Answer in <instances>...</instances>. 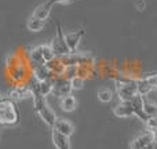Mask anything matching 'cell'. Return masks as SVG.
I'll return each mask as SVG.
<instances>
[{
	"label": "cell",
	"instance_id": "cell-22",
	"mask_svg": "<svg viewBox=\"0 0 157 149\" xmlns=\"http://www.w3.org/2000/svg\"><path fill=\"white\" fill-rule=\"evenodd\" d=\"M144 149H156V144L155 142H152V144H149V145H146Z\"/></svg>",
	"mask_w": 157,
	"mask_h": 149
},
{
	"label": "cell",
	"instance_id": "cell-15",
	"mask_svg": "<svg viewBox=\"0 0 157 149\" xmlns=\"http://www.w3.org/2000/svg\"><path fill=\"white\" fill-rule=\"evenodd\" d=\"M36 88L40 92L43 97L48 95L50 92H52V88H54V79H47V80L43 81H36Z\"/></svg>",
	"mask_w": 157,
	"mask_h": 149
},
{
	"label": "cell",
	"instance_id": "cell-17",
	"mask_svg": "<svg viewBox=\"0 0 157 149\" xmlns=\"http://www.w3.org/2000/svg\"><path fill=\"white\" fill-rule=\"evenodd\" d=\"M76 106H77V101L73 94H68V95H63L62 97V100H61V108L65 112L75 111Z\"/></svg>",
	"mask_w": 157,
	"mask_h": 149
},
{
	"label": "cell",
	"instance_id": "cell-11",
	"mask_svg": "<svg viewBox=\"0 0 157 149\" xmlns=\"http://www.w3.org/2000/svg\"><path fill=\"white\" fill-rule=\"evenodd\" d=\"M113 113L117 117H130L134 116V111L131 108L130 101H120L113 109Z\"/></svg>",
	"mask_w": 157,
	"mask_h": 149
},
{
	"label": "cell",
	"instance_id": "cell-10",
	"mask_svg": "<svg viewBox=\"0 0 157 149\" xmlns=\"http://www.w3.org/2000/svg\"><path fill=\"white\" fill-rule=\"evenodd\" d=\"M52 128H54L55 131H58L59 134L66 135V137H71L72 134L75 133L73 124H72L71 122H68V120H65V119H57V122H55V124H54Z\"/></svg>",
	"mask_w": 157,
	"mask_h": 149
},
{
	"label": "cell",
	"instance_id": "cell-5",
	"mask_svg": "<svg viewBox=\"0 0 157 149\" xmlns=\"http://www.w3.org/2000/svg\"><path fill=\"white\" fill-rule=\"evenodd\" d=\"M130 104H131V108H132V111H134V115L138 116L144 123H146L147 120H149V116L145 113V109H144V95L136 92V94L130 100Z\"/></svg>",
	"mask_w": 157,
	"mask_h": 149
},
{
	"label": "cell",
	"instance_id": "cell-3",
	"mask_svg": "<svg viewBox=\"0 0 157 149\" xmlns=\"http://www.w3.org/2000/svg\"><path fill=\"white\" fill-rule=\"evenodd\" d=\"M136 92H138V90H136V80L123 79L121 81L117 83V95H119L120 101H130Z\"/></svg>",
	"mask_w": 157,
	"mask_h": 149
},
{
	"label": "cell",
	"instance_id": "cell-6",
	"mask_svg": "<svg viewBox=\"0 0 157 149\" xmlns=\"http://www.w3.org/2000/svg\"><path fill=\"white\" fill-rule=\"evenodd\" d=\"M152 142H155V134L147 130V131H145V133L139 134L138 137H135V138L131 141L130 149H144L146 145L152 144Z\"/></svg>",
	"mask_w": 157,
	"mask_h": 149
},
{
	"label": "cell",
	"instance_id": "cell-19",
	"mask_svg": "<svg viewBox=\"0 0 157 149\" xmlns=\"http://www.w3.org/2000/svg\"><path fill=\"white\" fill-rule=\"evenodd\" d=\"M39 49H40L41 57H43L44 62H50V61H52L54 58H57L55 53L52 51L51 46H47V44H43V46H39Z\"/></svg>",
	"mask_w": 157,
	"mask_h": 149
},
{
	"label": "cell",
	"instance_id": "cell-14",
	"mask_svg": "<svg viewBox=\"0 0 157 149\" xmlns=\"http://www.w3.org/2000/svg\"><path fill=\"white\" fill-rule=\"evenodd\" d=\"M33 79L36 81H43V80H47V79H54V77H52L51 72L48 71V68L44 64V65L37 66V68L33 69Z\"/></svg>",
	"mask_w": 157,
	"mask_h": 149
},
{
	"label": "cell",
	"instance_id": "cell-16",
	"mask_svg": "<svg viewBox=\"0 0 157 149\" xmlns=\"http://www.w3.org/2000/svg\"><path fill=\"white\" fill-rule=\"evenodd\" d=\"M28 94H30V91H29V88H28V87H25V86H15L10 91V95H8V97H10L11 100L15 102V101H19V100L26 98Z\"/></svg>",
	"mask_w": 157,
	"mask_h": 149
},
{
	"label": "cell",
	"instance_id": "cell-23",
	"mask_svg": "<svg viewBox=\"0 0 157 149\" xmlns=\"http://www.w3.org/2000/svg\"><path fill=\"white\" fill-rule=\"evenodd\" d=\"M57 3H66V2H69V0H55Z\"/></svg>",
	"mask_w": 157,
	"mask_h": 149
},
{
	"label": "cell",
	"instance_id": "cell-7",
	"mask_svg": "<svg viewBox=\"0 0 157 149\" xmlns=\"http://www.w3.org/2000/svg\"><path fill=\"white\" fill-rule=\"evenodd\" d=\"M71 83L69 80H66L65 77H55L54 79V88H52V94H55L57 97H63V95L71 94Z\"/></svg>",
	"mask_w": 157,
	"mask_h": 149
},
{
	"label": "cell",
	"instance_id": "cell-12",
	"mask_svg": "<svg viewBox=\"0 0 157 149\" xmlns=\"http://www.w3.org/2000/svg\"><path fill=\"white\" fill-rule=\"evenodd\" d=\"M51 137H52V144H54V147L57 149H72L69 137L62 135V134H59L55 130H52Z\"/></svg>",
	"mask_w": 157,
	"mask_h": 149
},
{
	"label": "cell",
	"instance_id": "cell-2",
	"mask_svg": "<svg viewBox=\"0 0 157 149\" xmlns=\"http://www.w3.org/2000/svg\"><path fill=\"white\" fill-rule=\"evenodd\" d=\"M19 115L15 109V104L10 97L0 95V123L7 126H14L18 123Z\"/></svg>",
	"mask_w": 157,
	"mask_h": 149
},
{
	"label": "cell",
	"instance_id": "cell-13",
	"mask_svg": "<svg viewBox=\"0 0 157 149\" xmlns=\"http://www.w3.org/2000/svg\"><path fill=\"white\" fill-rule=\"evenodd\" d=\"M29 64L33 69L46 64L43 60V57H41V53H40V49H39V47H35V49H32L29 51Z\"/></svg>",
	"mask_w": 157,
	"mask_h": 149
},
{
	"label": "cell",
	"instance_id": "cell-8",
	"mask_svg": "<svg viewBox=\"0 0 157 149\" xmlns=\"http://www.w3.org/2000/svg\"><path fill=\"white\" fill-rule=\"evenodd\" d=\"M84 36V29H78L76 32H71L68 35H65V41L66 46H68L69 51L75 53L78 49V44L81 41V37Z\"/></svg>",
	"mask_w": 157,
	"mask_h": 149
},
{
	"label": "cell",
	"instance_id": "cell-20",
	"mask_svg": "<svg viewBox=\"0 0 157 149\" xmlns=\"http://www.w3.org/2000/svg\"><path fill=\"white\" fill-rule=\"evenodd\" d=\"M98 100L101 101V102H110L112 100H113V92L110 91L109 88H101L99 91H98Z\"/></svg>",
	"mask_w": 157,
	"mask_h": 149
},
{
	"label": "cell",
	"instance_id": "cell-1",
	"mask_svg": "<svg viewBox=\"0 0 157 149\" xmlns=\"http://www.w3.org/2000/svg\"><path fill=\"white\" fill-rule=\"evenodd\" d=\"M28 88H29L30 94H32V97H33L35 109H36V112H37V115L40 116V119H43V122L46 123V124H48L50 127H54L55 122H57V115H55V112L48 106V104L46 102L43 95L37 91L35 79H32V81H30Z\"/></svg>",
	"mask_w": 157,
	"mask_h": 149
},
{
	"label": "cell",
	"instance_id": "cell-9",
	"mask_svg": "<svg viewBox=\"0 0 157 149\" xmlns=\"http://www.w3.org/2000/svg\"><path fill=\"white\" fill-rule=\"evenodd\" d=\"M55 0H48V2H46L44 4H40L39 7L35 8V11H33L32 17H35V18H39V19H43V21H46L47 18H48L50 13H51V7L55 4Z\"/></svg>",
	"mask_w": 157,
	"mask_h": 149
},
{
	"label": "cell",
	"instance_id": "cell-21",
	"mask_svg": "<svg viewBox=\"0 0 157 149\" xmlns=\"http://www.w3.org/2000/svg\"><path fill=\"white\" fill-rule=\"evenodd\" d=\"M69 83H71L72 90H80V88H83V86H84V77H81V76H75V77H72L71 80H69Z\"/></svg>",
	"mask_w": 157,
	"mask_h": 149
},
{
	"label": "cell",
	"instance_id": "cell-18",
	"mask_svg": "<svg viewBox=\"0 0 157 149\" xmlns=\"http://www.w3.org/2000/svg\"><path fill=\"white\" fill-rule=\"evenodd\" d=\"M26 25H28V29H29L30 32H39V30H41L44 28L46 21L39 19V18H35V17H30Z\"/></svg>",
	"mask_w": 157,
	"mask_h": 149
},
{
	"label": "cell",
	"instance_id": "cell-4",
	"mask_svg": "<svg viewBox=\"0 0 157 149\" xmlns=\"http://www.w3.org/2000/svg\"><path fill=\"white\" fill-rule=\"evenodd\" d=\"M51 49H52V51L55 53V55H57L58 58H61V57H63V55H66V54L71 53L69 51V49H68V46H66L65 36H63L59 24H57V37L52 40Z\"/></svg>",
	"mask_w": 157,
	"mask_h": 149
}]
</instances>
